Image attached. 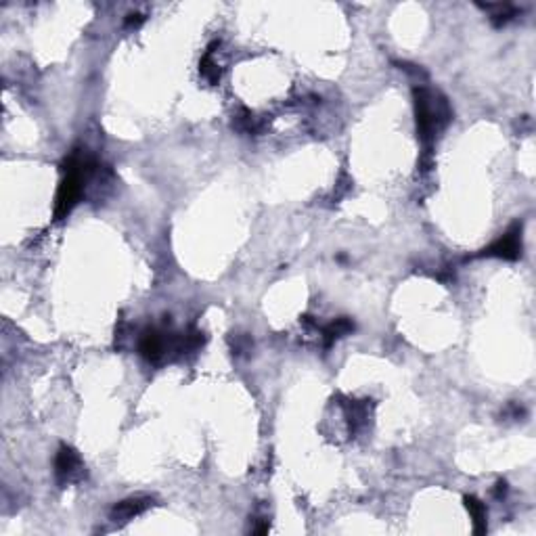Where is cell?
Here are the masks:
<instances>
[{
  "label": "cell",
  "instance_id": "obj_1",
  "mask_svg": "<svg viewBox=\"0 0 536 536\" xmlns=\"http://www.w3.org/2000/svg\"><path fill=\"white\" fill-rule=\"evenodd\" d=\"M96 162L84 151H74L61 166L63 178L59 183L57 199H55V218L63 220L68 218V214L78 205V201L84 197L86 183L96 170Z\"/></svg>",
  "mask_w": 536,
  "mask_h": 536
},
{
  "label": "cell",
  "instance_id": "obj_2",
  "mask_svg": "<svg viewBox=\"0 0 536 536\" xmlns=\"http://www.w3.org/2000/svg\"><path fill=\"white\" fill-rule=\"evenodd\" d=\"M413 99H415L417 132L421 143L425 145V151H430L436 136L449 126L453 118V110L444 94L427 86H415Z\"/></svg>",
  "mask_w": 536,
  "mask_h": 536
},
{
  "label": "cell",
  "instance_id": "obj_3",
  "mask_svg": "<svg viewBox=\"0 0 536 536\" xmlns=\"http://www.w3.org/2000/svg\"><path fill=\"white\" fill-rule=\"evenodd\" d=\"M138 352L151 364H159L166 356H181V336L162 329H145L138 338Z\"/></svg>",
  "mask_w": 536,
  "mask_h": 536
},
{
  "label": "cell",
  "instance_id": "obj_4",
  "mask_svg": "<svg viewBox=\"0 0 536 536\" xmlns=\"http://www.w3.org/2000/svg\"><path fill=\"white\" fill-rule=\"evenodd\" d=\"M86 475L84 471V461L82 457L78 455L76 449L63 444L55 457V477L61 486H68V484H74V482H80L82 477Z\"/></svg>",
  "mask_w": 536,
  "mask_h": 536
},
{
  "label": "cell",
  "instance_id": "obj_5",
  "mask_svg": "<svg viewBox=\"0 0 536 536\" xmlns=\"http://www.w3.org/2000/svg\"><path fill=\"white\" fill-rule=\"evenodd\" d=\"M477 256L484 258H501V260H517L522 256V225H513L503 237L482 249Z\"/></svg>",
  "mask_w": 536,
  "mask_h": 536
},
{
  "label": "cell",
  "instance_id": "obj_6",
  "mask_svg": "<svg viewBox=\"0 0 536 536\" xmlns=\"http://www.w3.org/2000/svg\"><path fill=\"white\" fill-rule=\"evenodd\" d=\"M153 505V499L151 497H132V499H126V501H120L114 509H112V519L116 524H126L134 517H138L141 513H145L149 507Z\"/></svg>",
  "mask_w": 536,
  "mask_h": 536
},
{
  "label": "cell",
  "instance_id": "obj_7",
  "mask_svg": "<svg viewBox=\"0 0 536 536\" xmlns=\"http://www.w3.org/2000/svg\"><path fill=\"white\" fill-rule=\"evenodd\" d=\"M369 409H371V404L367 400H348L344 404L346 419L350 423L352 434H356V432L362 430V427H367V423H369Z\"/></svg>",
  "mask_w": 536,
  "mask_h": 536
},
{
  "label": "cell",
  "instance_id": "obj_8",
  "mask_svg": "<svg viewBox=\"0 0 536 536\" xmlns=\"http://www.w3.org/2000/svg\"><path fill=\"white\" fill-rule=\"evenodd\" d=\"M463 503H465V509L471 517V524H473V532L475 534H484L486 532V507L484 503H482L480 499L475 497H463Z\"/></svg>",
  "mask_w": 536,
  "mask_h": 536
},
{
  "label": "cell",
  "instance_id": "obj_9",
  "mask_svg": "<svg viewBox=\"0 0 536 536\" xmlns=\"http://www.w3.org/2000/svg\"><path fill=\"white\" fill-rule=\"evenodd\" d=\"M354 331V323L350 318L342 316V318H336L333 323H329L325 329H323V340H325V348H331L340 338L348 336Z\"/></svg>",
  "mask_w": 536,
  "mask_h": 536
},
{
  "label": "cell",
  "instance_id": "obj_10",
  "mask_svg": "<svg viewBox=\"0 0 536 536\" xmlns=\"http://www.w3.org/2000/svg\"><path fill=\"white\" fill-rule=\"evenodd\" d=\"M480 9H484V11H491L493 13V23L499 28V25H505L509 19H513V15H515V9L511 7V5H501V3H497V5H477Z\"/></svg>",
  "mask_w": 536,
  "mask_h": 536
},
{
  "label": "cell",
  "instance_id": "obj_11",
  "mask_svg": "<svg viewBox=\"0 0 536 536\" xmlns=\"http://www.w3.org/2000/svg\"><path fill=\"white\" fill-rule=\"evenodd\" d=\"M212 52H214V50L209 48L205 55H203V59H201V63H199V72H201V76H203L209 84H218V80H220V70H218L216 61H214Z\"/></svg>",
  "mask_w": 536,
  "mask_h": 536
},
{
  "label": "cell",
  "instance_id": "obj_12",
  "mask_svg": "<svg viewBox=\"0 0 536 536\" xmlns=\"http://www.w3.org/2000/svg\"><path fill=\"white\" fill-rule=\"evenodd\" d=\"M235 126H237V130L247 132V134H256V132H260V124H258V120H256L247 110H241V114L235 118Z\"/></svg>",
  "mask_w": 536,
  "mask_h": 536
},
{
  "label": "cell",
  "instance_id": "obj_13",
  "mask_svg": "<svg viewBox=\"0 0 536 536\" xmlns=\"http://www.w3.org/2000/svg\"><path fill=\"white\" fill-rule=\"evenodd\" d=\"M249 348H251V340H249V338H245V336H237V338H235L233 350H237V354L247 352Z\"/></svg>",
  "mask_w": 536,
  "mask_h": 536
},
{
  "label": "cell",
  "instance_id": "obj_14",
  "mask_svg": "<svg viewBox=\"0 0 536 536\" xmlns=\"http://www.w3.org/2000/svg\"><path fill=\"white\" fill-rule=\"evenodd\" d=\"M143 21H145V15H141V13H132V15L126 17V25H128V28H136V25H141Z\"/></svg>",
  "mask_w": 536,
  "mask_h": 536
},
{
  "label": "cell",
  "instance_id": "obj_15",
  "mask_svg": "<svg viewBox=\"0 0 536 536\" xmlns=\"http://www.w3.org/2000/svg\"><path fill=\"white\" fill-rule=\"evenodd\" d=\"M507 495V482L505 480H499L497 482V488H495V497L497 499H503Z\"/></svg>",
  "mask_w": 536,
  "mask_h": 536
}]
</instances>
